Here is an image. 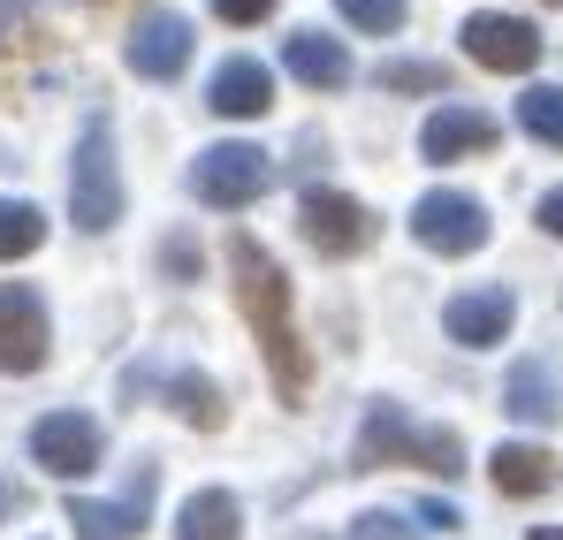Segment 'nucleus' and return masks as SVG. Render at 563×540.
I'll return each mask as SVG.
<instances>
[{"instance_id":"nucleus-1","label":"nucleus","mask_w":563,"mask_h":540,"mask_svg":"<svg viewBox=\"0 0 563 540\" xmlns=\"http://www.w3.org/2000/svg\"><path fill=\"white\" fill-rule=\"evenodd\" d=\"M229 289H236V305H244V320H252V335H260V351H267L275 388L282 396H305L312 359H305V335H297V320H289V274L275 267V252H267L260 236H229Z\"/></svg>"},{"instance_id":"nucleus-2","label":"nucleus","mask_w":563,"mask_h":540,"mask_svg":"<svg viewBox=\"0 0 563 540\" xmlns=\"http://www.w3.org/2000/svg\"><path fill=\"white\" fill-rule=\"evenodd\" d=\"M358 472H380V464H419V472H442V480H457L465 472V442L450 434V427H411V411L404 404H366V419H358V450H351Z\"/></svg>"},{"instance_id":"nucleus-3","label":"nucleus","mask_w":563,"mask_h":540,"mask_svg":"<svg viewBox=\"0 0 563 540\" xmlns=\"http://www.w3.org/2000/svg\"><path fill=\"white\" fill-rule=\"evenodd\" d=\"M69 221L77 229H114L122 221V168H114V130L85 122L77 137V161H69Z\"/></svg>"},{"instance_id":"nucleus-4","label":"nucleus","mask_w":563,"mask_h":540,"mask_svg":"<svg viewBox=\"0 0 563 540\" xmlns=\"http://www.w3.org/2000/svg\"><path fill=\"white\" fill-rule=\"evenodd\" d=\"M297 229H305V244H312L320 260H358V252L374 244L380 221L358 198H343V190H305V198H297Z\"/></svg>"},{"instance_id":"nucleus-5","label":"nucleus","mask_w":563,"mask_h":540,"mask_svg":"<svg viewBox=\"0 0 563 540\" xmlns=\"http://www.w3.org/2000/svg\"><path fill=\"white\" fill-rule=\"evenodd\" d=\"M411 236H419L427 252H442V260H472V252L487 244V206H479L472 190H427V198L411 206Z\"/></svg>"},{"instance_id":"nucleus-6","label":"nucleus","mask_w":563,"mask_h":540,"mask_svg":"<svg viewBox=\"0 0 563 540\" xmlns=\"http://www.w3.org/2000/svg\"><path fill=\"white\" fill-rule=\"evenodd\" d=\"M267 183H275V161H267L260 145H236V137H229V145H206L198 168H190V190H198L206 206H221V213H229V206H252Z\"/></svg>"},{"instance_id":"nucleus-7","label":"nucleus","mask_w":563,"mask_h":540,"mask_svg":"<svg viewBox=\"0 0 563 540\" xmlns=\"http://www.w3.org/2000/svg\"><path fill=\"white\" fill-rule=\"evenodd\" d=\"M465 54L479 69H495V77H526L541 54H549V38L526 23V15H495V8H479L465 15Z\"/></svg>"},{"instance_id":"nucleus-8","label":"nucleus","mask_w":563,"mask_h":540,"mask_svg":"<svg viewBox=\"0 0 563 540\" xmlns=\"http://www.w3.org/2000/svg\"><path fill=\"white\" fill-rule=\"evenodd\" d=\"M153 487H161V464H153V456H137V472H130V495H122V503L69 495V526H77V540H137V533H145V518H153Z\"/></svg>"},{"instance_id":"nucleus-9","label":"nucleus","mask_w":563,"mask_h":540,"mask_svg":"<svg viewBox=\"0 0 563 540\" xmlns=\"http://www.w3.org/2000/svg\"><path fill=\"white\" fill-rule=\"evenodd\" d=\"M46 305L31 282H0V373H38L46 365Z\"/></svg>"},{"instance_id":"nucleus-10","label":"nucleus","mask_w":563,"mask_h":540,"mask_svg":"<svg viewBox=\"0 0 563 540\" xmlns=\"http://www.w3.org/2000/svg\"><path fill=\"white\" fill-rule=\"evenodd\" d=\"M31 456H38L54 480H85L99 464V427L85 411H46V419L31 427Z\"/></svg>"},{"instance_id":"nucleus-11","label":"nucleus","mask_w":563,"mask_h":540,"mask_svg":"<svg viewBox=\"0 0 563 540\" xmlns=\"http://www.w3.org/2000/svg\"><path fill=\"white\" fill-rule=\"evenodd\" d=\"M510 320H518V297H510V289H465V297L442 305V328H450V343H465V351H495V343L510 335Z\"/></svg>"},{"instance_id":"nucleus-12","label":"nucleus","mask_w":563,"mask_h":540,"mask_svg":"<svg viewBox=\"0 0 563 540\" xmlns=\"http://www.w3.org/2000/svg\"><path fill=\"white\" fill-rule=\"evenodd\" d=\"M122 62H130L137 77H153V85L184 77V69H190V23H184V15H145V23L130 31Z\"/></svg>"},{"instance_id":"nucleus-13","label":"nucleus","mask_w":563,"mask_h":540,"mask_svg":"<svg viewBox=\"0 0 563 540\" xmlns=\"http://www.w3.org/2000/svg\"><path fill=\"white\" fill-rule=\"evenodd\" d=\"M206 107H213L221 122H252V114H267V107H275V77H267V62H252V54L221 62L213 85H206Z\"/></svg>"},{"instance_id":"nucleus-14","label":"nucleus","mask_w":563,"mask_h":540,"mask_svg":"<svg viewBox=\"0 0 563 540\" xmlns=\"http://www.w3.org/2000/svg\"><path fill=\"white\" fill-rule=\"evenodd\" d=\"M495 137H503L495 114H479V107H434L427 130H419V153L427 161H465V153H487Z\"/></svg>"},{"instance_id":"nucleus-15","label":"nucleus","mask_w":563,"mask_h":540,"mask_svg":"<svg viewBox=\"0 0 563 540\" xmlns=\"http://www.w3.org/2000/svg\"><path fill=\"white\" fill-rule=\"evenodd\" d=\"M487 480H495V495L526 503V495H549L556 487V456L541 450V442H503V450L487 456Z\"/></svg>"},{"instance_id":"nucleus-16","label":"nucleus","mask_w":563,"mask_h":540,"mask_svg":"<svg viewBox=\"0 0 563 540\" xmlns=\"http://www.w3.org/2000/svg\"><path fill=\"white\" fill-rule=\"evenodd\" d=\"M282 62H289V77H297V85H312V91L351 85V54H343V38H320V31H289Z\"/></svg>"},{"instance_id":"nucleus-17","label":"nucleus","mask_w":563,"mask_h":540,"mask_svg":"<svg viewBox=\"0 0 563 540\" xmlns=\"http://www.w3.org/2000/svg\"><path fill=\"white\" fill-rule=\"evenodd\" d=\"M503 411L510 419H526V427H549L563 411V388H556V373L541 359H518L510 365V381H503Z\"/></svg>"},{"instance_id":"nucleus-18","label":"nucleus","mask_w":563,"mask_h":540,"mask_svg":"<svg viewBox=\"0 0 563 540\" xmlns=\"http://www.w3.org/2000/svg\"><path fill=\"white\" fill-rule=\"evenodd\" d=\"M176 540H244V510L229 487H198L176 510Z\"/></svg>"},{"instance_id":"nucleus-19","label":"nucleus","mask_w":563,"mask_h":540,"mask_svg":"<svg viewBox=\"0 0 563 540\" xmlns=\"http://www.w3.org/2000/svg\"><path fill=\"white\" fill-rule=\"evenodd\" d=\"M168 404H176V419L198 427V434H213V427L229 419V404H221V388H213L206 373H176V381H168Z\"/></svg>"},{"instance_id":"nucleus-20","label":"nucleus","mask_w":563,"mask_h":540,"mask_svg":"<svg viewBox=\"0 0 563 540\" xmlns=\"http://www.w3.org/2000/svg\"><path fill=\"white\" fill-rule=\"evenodd\" d=\"M46 244V213L31 198H0V260H31Z\"/></svg>"},{"instance_id":"nucleus-21","label":"nucleus","mask_w":563,"mask_h":540,"mask_svg":"<svg viewBox=\"0 0 563 540\" xmlns=\"http://www.w3.org/2000/svg\"><path fill=\"white\" fill-rule=\"evenodd\" d=\"M518 122H526V137L563 145V85H533L526 99H518Z\"/></svg>"},{"instance_id":"nucleus-22","label":"nucleus","mask_w":563,"mask_h":540,"mask_svg":"<svg viewBox=\"0 0 563 540\" xmlns=\"http://www.w3.org/2000/svg\"><path fill=\"white\" fill-rule=\"evenodd\" d=\"M335 8H343V23H358V31H374V38L404 31V15H411V0H335Z\"/></svg>"},{"instance_id":"nucleus-23","label":"nucleus","mask_w":563,"mask_h":540,"mask_svg":"<svg viewBox=\"0 0 563 540\" xmlns=\"http://www.w3.org/2000/svg\"><path fill=\"white\" fill-rule=\"evenodd\" d=\"M380 85L388 91H450L442 62H380Z\"/></svg>"},{"instance_id":"nucleus-24","label":"nucleus","mask_w":563,"mask_h":540,"mask_svg":"<svg viewBox=\"0 0 563 540\" xmlns=\"http://www.w3.org/2000/svg\"><path fill=\"white\" fill-rule=\"evenodd\" d=\"M351 540H419L404 518H388V510H366V518H351Z\"/></svg>"},{"instance_id":"nucleus-25","label":"nucleus","mask_w":563,"mask_h":540,"mask_svg":"<svg viewBox=\"0 0 563 540\" xmlns=\"http://www.w3.org/2000/svg\"><path fill=\"white\" fill-rule=\"evenodd\" d=\"M213 15L221 23H260V15H275V0H213Z\"/></svg>"},{"instance_id":"nucleus-26","label":"nucleus","mask_w":563,"mask_h":540,"mask_svg":"<svg viewBox=\"0 0 563 540\" xmlns=\"http://www.w3.org/2000/svg\"><path fill=\"white\" fill-rule=\"evenodd\" d=\"M419 526H434V533H450V526H465V518H457V503H442V495H434V503H419Z\"/></svg>"},{"instance_id":"nucleus-27","label":"nucleus","mask_w":563,"mask_h":540,"mask_svg":"<svg viewBox=\"0 0 563 540\" xmlns=\"http://www.w3.org/2000/svg\"><path fill=\"white\" fill-rule=\"evenodd\" d=\"M533 221H541L549 236H563V190H541V206H533Z\"/></svg>"},{"instance_id":"nucleus-28","label":"nucleus","mask_w":563,"mask_h":540,"mask_svg":"<svg viewBox=\"0 0 563 540\" xmlns=\"http://www.w3.org/2000/svg\"><path fill=\"white\" fill-rule=\"evenodd\" d=\"M533 540H563V533H556V526H533Z\"/></svg>"}]
</instances>
